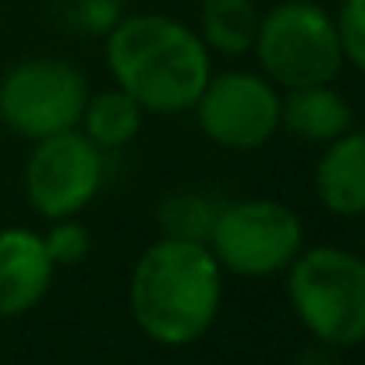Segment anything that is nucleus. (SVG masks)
I'll use <instances>...</instances> for the list:
<instances>
[{
    "mask_svg": "<svg viewBox=\"0 0 365 365\" xmlns=\"http://www.w3.org/2000/svg\"><path fill=\"white\" fill-rule=\"evenodd\" d=\"M224 298V269L206 242L163 235L149 245L128 280V312L160 348H185L206 337Z\"/></svg>",
    "mask_w": 365,
    "mask_h": 365,
    "instance_id": "f257e3e1",
    "label": "nucleus"
},
{
    "mask_svg": "<svg viewBox=\"0 0 365 365\" xmlns=\"http://www.w3.org/2000/svg\"><path fill=\"white\" fill-rule=\"evenodd\" d=\"M107 71L145 114H185L213 75L210 46L185 21L167 14L118 18L107 32Z\"/></svg>",
    "mask_w": 365,
    "mask_h": 365,
    "instance_id": "f03ea898",
    "label": "nucleus"
},
{
    "mask_svg": "<svg viewBox=\"0 0 365 365\" xmlns=\"http://www.w3.org/2000/svg\"><path fill=\"white\" fill-rule=\"evenodd\" d=\"M284 273L291 312L319 344H365V255L316 245L302 248Z\"/></svg>",
    "mask_w": 365,
    "mask_h": 365,
    "instance_id": "7ed1b4c3",
    "label": "nucleus"
},
{
    "mask_svg": "<svg viewBox=\"0 0 365 365\" xmlns=\"http://www.w3.org/2000/svg\"><path fill=\"white\" fill-rule=\"evenodd\" d=\"M255 61L273 86L298 89L334 82L344 68L334 14L316 0H280L259 18Z\"/></svg>",
    "mask_w": 365,
    "mask_h": 365,
    "instance_id": "20e7f679",
    "label": "nucleus"
},
{
    "mask_svg": "<svg viewBox=\"0 0 365 365\" xmlns=\"http://www.w3.org/2000/svg\"><path fill=\"white\" fill-rule=\"evenodd\" d=\"M206 245L224 273L266 280L294 262L305 231L291 206L277 199H242L217 210Z\"/></svg>",
    "mask_w": 365,
    "mask_h": 365,
    "instance_id": "39448f33",
    "label": "nucleus"
},
{
    "mask_svg": "<svg viewBox=\"0 0 365 365\" xmlns=\"http://www.w3.org/2000/svg\"><path fill=\"white\" fill-rule=\"evenodd\" d=\"M89 86L82 71L57 57H32L0 78V121L18 138L39 142L82 121Z\"/></svg>",
    "mask_w": 365,
    "mask_h": 365,
    "instance_id": "423d86ee",
    "label": "nucleus"
},
{
    "mask_svg": "<svg viewBox=\"0 0 365 365\" xmlns=\"http://www.w3.org/2000/svg\"><path fill=\"white\" fill-rule=\"evenodd\" d=\"M103 188V149L78 128L46 135L32 145L25 163L29 206L46 217H78Z\"/></svg>",
    "mask_w": 365,
    "mask_h": 365,
    "instance_id": "0eeeda50",
    "label": "nucleus"
},
{
    "mask_svg": "<svg viewBox=\"0 0 365 365\" xmlns=\"http://www.w3.org/2000/svg\"><path fill=\"white\" fill-rule=\"evenodd\" d=\"M195 118L210 142L220 149H259L280 128V93L266 75L220 71L210 75L195 100Z\"/></svg>",
    "mask_w": 365,
    "mask_h": 365,
    "instance_id": "6e6552de",
    "label": "nucleus"
},
{
    "mask_svg": "<svg viewBox=\"0 0 365 365\" xmlns=\"http://www.w3.org/2000/svg\"><path fill=\"white\" fill-rule=\"evenodd\" d=\"M53 269L57 266L46 255L43 235L29 227H4L0 231V319L36 309L53 284Z\"/></svg>",
    "mask_w": 365,
    "mask_h": 365,
    "instance_id": "1a4fd4ad",
    "label": "nucleus"
},
{
    "mask_svg": "<svg viewBox=\"0 0 365 365\" xmlns=\"http://www.w3.org/2000/svg\"><path fill=\"white\" fill-rule=\"evenodd\" d=\"M312 188L327 213L341 220L365 217V131L348 128L327 142L312 170Z\"/></svg>",
    "mask_w": 365,
    "mask_h": 365,
    "instance_id": "9d476101",
    "label": "nucleus"
},
{
    "mask_svg": "<svg viewBox=\"0 0 365 365\" xmlns=\"http://www.w3.org/2000/svg\"><path fill=\"white\" fill-rule=\"evenodd\" d=\"M280 128H287L302 142L327 145L348 128H355V114L344 93L334 89V82H316L287 89V96H280Z\"/></svg>",
    "mask_w": 365,
    "mask_h": 365,
    "instance_id": "9b49d317",
    "label": "nucleus"
},
{
    "mask_svg": "<svg viewBox=\"0 0 365 365\" xmlns=\"http://www.w3.org/2000/svg\"><path fill=\"white\" fill-rule=\"evenodd\" d=\"M142 107L124 93V89H107V93H96V96H89L86 100V107H82V135L89 138V142H96L103 153L107 149H121L128 145L135 135H138V128H142Z\"/></svg>",
    "mask_w": 365,
    "mask_h": 365,
    "instance_id": "f8f14e48",
    "label": "nucleus"
},
{
    "mask_svg": "<svg viewBox=\"0 0 365 365\" xmlns=\"http://www.w3.org/2000/svg\"><path fill=\"white\" fill-rule=\"evenodd\" d=\"M202 4V43L210 46V53H227L238 57L248 53L259 32V18L262 11L255 7V0H199Z\"/></svg>",
    "mask_w": 365,
    "mask_h": 365,
    "instance_id": "ddd939ff",
    "label": "nucleus"
},
{
    "mask_svg": "<svg viewBox=\"0 0 365 365\" xmlns=\"http://www.w3.org/2000/svg\"><path fill=\"white\" fill-rule=\"evenodd\" d=\"M220 206H213L210 199L202 195H188V192H178L170 199L160 202V224L170 238H192V242H206L210 235V224L217 217Z\"/></svg>",
    "mask_w": 365,
    "mask_h": 365,
    "instance_id": "4468645a",
    "label": "nucleus"
},
{
    "mask_svg": "<svg viewBox=\"0 0 365 365\" xmlns=\"http://www.w3.org/2000/svg\"><path fill=\"white\" fill-rule=\"evenodd\" d=\"M43 245H46V255L53 266H75L89 255V231L82 220L75 217H61V220H50V231L43 235Z\"/></svg>",
    "mask_w": 365,
    "mask_h": 365,
    "instance_id": "2eb2a0df",
    "label": "nucleus"
},
{
    "mask_svg": "<svg viewBox=\"0 0 365 365\" xmlns=\"http://www.w3.org/2000/svg\"><path fill=\"white\" fill-rule=\"evenodd\" d=\"M334 25H337L344 64H351L359 75H365V0H341Z\"/></svg>",
    "mask_w": 365,
    "mask_h": 365,
    "instance_id": "dca6fc26",
    "label": "nucleus"
},
{
    "mask_svg": "<svg viewBox=\"0 0 365 365\" xmlns=\"http://www.w3.org/2000/svg\"><path fill=\"white\" fill-rule=\"evenodd\" d=\"M121 18V0H78L75 4V21L86 32H100L107 36Z\"/></svg>",
    "mask_w": 365,
    "mask_h": 365,
    "instance_id": "f3484780",
    "label": "nucleus"
},
{
    "mask_svg": "<svg viewBox=\"0 0 365 365\" xmlns=\"http://www.w3.org/2000/svg\"><path fill=\"white\" fill-rule=\"evenodd\" d=\"M121 4H124V0H121Z\"/></svg>",
    "mask_w": 365,
    "mask_h": 365,
    "instance_id": "a211bd4d",
    "label": "nucleus"
}]
</instances>
